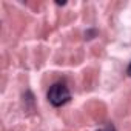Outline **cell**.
<instances>
[{
	"label": "cell",
	"mask_w": 131,
	"mask_h": 131,
	"mask_svg": "<svg viewBox=\"0 0 131 131\" xmlns=\"http://www.w3.org/2000/svg\"><path fill=\"white\" fill-rule=\"evenodd\" d=\"M126 74L131 77V63H129V67H128V70H126Z\"/></svg>",
	"instance_id": "277c9868"
},
{
	"label": "cell",
	"mask_w": 131,
	"mask_h": 131,
	"mask_svg": "<svg viewBox=\"0 0 131 131\" xmlns=\"http://www.w3.org/2000/svg\"><path fill=\"white\" fill-rule=\"evenodd\" d=\"M94 36H97V31H96V29H90V31L85 32V39H88V40L94 39Z\"/></svg>",
	"instance_id": "7a4b0ae2"
},
{
	"label": "cell",
	"mask_w": 131,
	"mask_h": 131,
	"mask_svg": "<svg viewBox=\"0 0 131 131\" xmlns=\"http://www.w3.org/2000/svg\"><path fill=\"white\" fill-rule=\"evenodd\" d=\"M99 131H116V128H114V126H113L111 123H108V125H106L105 128H102V129H99Z\"/></svg>",
	"instance_id": "3957f363"
},
{
	"label": "cell",
	"mask_w": 131,
	"mask_h": 131,
	"mask_svg": "<svg viewBox=\"0 0 131 131\" xmlns=\"http://www.w3.org/2000/svg\"><path fill=\"white\" fill-rule=\"evenodd\" d=\"M71 100V91L65 83H54L48 91V102L52 106H63Z\"/></svg>",
	"instance_id": "6da1fadb"
}]
</instances>
